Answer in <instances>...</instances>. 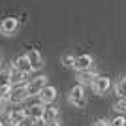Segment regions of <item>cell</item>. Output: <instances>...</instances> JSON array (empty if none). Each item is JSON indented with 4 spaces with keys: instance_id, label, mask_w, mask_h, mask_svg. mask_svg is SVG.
I'll use <instances>...</instances> for the list:
<instances>
[{
    "instance_id": "obj_1",
    "label": "cell",
    "mask_w": 126,
    "mask_h": 126,
    "mask_svg": "<svg viewBox=\"0 0 126 126\" xmlns=\"http://www.w3.org/2000/svg\"><path fill=\"white\" fill-rule=\"evenodd\" d=\"M68 102H70L72 105H75V107H81V109L87 105V98H85V90H83V85H81V83L75 85L74 89L70 90Z\"/></svg>"
},
{
    "instance_id": "obj_2",
    "label": "cell",
    "mask_w": 126,
    "mask_h": 126,
    "mask_svg": "<svg viewBox=\"0 0 126 126\" xmlns=\"http://www.w3.org/2000/svg\"><path fill=\"white\" fill-rule=\"evenodd\" d=\"M45 83H47V77H45V75H38V77L30 79L25 87H26V90H28V94H30V96H36V94L42 92V89L45 87Z\"/></svg>"
},
{
    "instance_id": "obj_3",
    "label": "cell",
    "mask_w": 126,
    "mask_h": 126,
    "mask_svg": "<svg viewBox=\"0 0 126 126\" xmlns=\"http://www.w3.org/2000/svg\"><path fill=\"white\" fill-rule=\"evenodd\" d=\"M111 87V81L107 75H98V77L94 79V83H92V90H94V94L98 96H104L107 90H109Z\"/></svg>"
},
{
    "instance_id": "obj_4",
    "label": "cell",
    "mask_w": 126,
    "mask_h": 126,
    "mask_svg": "<svg viewBox=\"0 0 126 126\" xmlns=\"http://www.w3.org/2000/svg\"><path fill=\"white\" fill-rule=\"evenodd\" d=\"M28 96H30V94H28L26 87H21V85H19V87H13V90H11V94H10V98H8V100H10L13 105H15V104H21V102H25Z\"/></svg>"
},
{
    "instance_id": "obj_5",
    "label": "cell",
    "mask_w": 126,
    "mask_h": 126,
    "mask_svg": "<svg viewBox=\"0 0 126 126\" xmlns=\"http://www.w3.org/2000/svg\"><path fill=\"white\" fill-rule=\"evenodd\" d=\"M17 26H19V21H17L15 17H8V19H4L2 21V25H0V30H2V34L4 36H13L17 30Z\"/></svg>"
},
{
    "instance_id": "obj_6",
    "label": "cell",
    "mask_w": 126,
    "mask_h": 126,
    "mask_svg": "<svg viewBox=\"0 0 126 126\" xmlns=\"http://www.w3.org/2000/svg\"><path fill=\"white\" fill-rule=\"evenodd\" d=\"M26 57H28V60H30L34 72H38V70L43 68V57H42V53L38 51V49H30V51L26 53Z\"/></svg>"
},
{
    "instance_id": "obj_7",
    "label": "cell",
    "mask_w": 126,
    "mask_h": 126,
    "mask_svg": "<svg viewBox=\"0 0 126 126\" xmlns=\"http://www.w3.org/2000/svg\"><path fill=\"white\" fill-rule=\"evenodd\" d=\"M40 100H42V104H51V102H55V98H57V89L55 87H51V85H45L42 89V92H40Z\"/></svg>"
},
{
    "instance_id": "obj_8",
    "label": "cell",
    "mask_w": 126,
    "mask_h": 126,
    "mask_svg": "<svg viewBox=\"0 0 126 126\" xmlns=\"http://www.w3.org/2000/svg\"><path fill=\"white\" fill-rule=\"evenodd\" d=\"M28 75H30V74H25V72H21L19 68H13L10 72V83L13 85V87H19V85H23L26 81Z\"/></svg>"
},
{
    "instance_id": "obj_9",
    "label": "cell",
    "mask_w": 126,
    "mask_h": 126,
    "mask_svg": "<svg viewBox=\"0 0 126 126\" xmlns=\"http://www.w3.org/2000/svg\"><path fill=\"white\" fill-rule=\"evenodd\" d=\"M92 64H94V58L90 57V55H79L77 60H75V70H77V72H81V70H90Z\"/></svg>"
},
{
    "instance_id": "obj_10",
    "label": "cell",
    "mask_w": 126,
    "mask_h": 126,
    "mask_svg": "<svg viewBox=\"0 0 126 126\" xmlns=\"http://www.w3.org/2000/svg\"><path fill=\"white\" fill-rule=\"evenodd\" d=\"M96 77H98V75H96V72H92V70H81L77 74V79H79L81 85H92Z\"/></svg>"
},
{
    "instance_id": "obj_11",
    "label": "cell",
    "mask_w": 126,
    "mask_h": 126,
    "mask_svg": "<svg viewBox=\"0 0 126 126\" xmlns=\"http://www.w3.org/2000/svg\"><path fill=\"white\" fill-rule=\"evenodd\" d=\"M15 68H19L21 72H25V74H32V72H34V68H32V64H30V60H28L26 55H23V57H19L15 60Z\"/></svg>"
},
{
    "instance_id": "obj_12",
    "label": "cell",
    "mask_w": 126,
    "mask_h": 126,
    "mask_svg": "<svg viewBox=\"0 0 126 126\" xmlns=\"http://www.w3.org/2000/svg\"><path fill=\"white\" fill-rule=\"evenodd\" d=\"M43 113H45V104H36V105H30V107H28V111H26V115L34 117L36 121L43 119Z\"/></svg>"
},
{
    "instance_id": "obj_13",
    "label": "cell",
    "mask_w": 126,
    "mask_h": 126,
    "mask_svg": "<svg viewBox=\"0 0 126 126\" xmlns=\"http://www.w3.org/2000/svg\"><path fill=\"white\" fill-rule=\"evenodd\" d=\"M115 94L119 98H126V77H121L115 85Z\"/></svg>"
},
{
    "instance_id": "obj_14",
    "label": "cell",
    "mask_w": 126,
    "mask_h": 126,
    "mask_svg": "<svg viewBox=\"0 0 126 126\" xmlns=\"http://www.w3.org/2000/svg\"><path fill=\"white\" fill-rule=\"evenodd\" d=\"M58 117V109L53 107V105H45V113H43V119L42 121H53Z\"/></svg>"
},
{
    "instance_id": "obj_15",
    "label": "cell",
    "mask_w": 126,
    "mask_h": 126,
    "mask_svg": "<svg viewBox=\"0 0 126 126\" xmlns=\"http://www.w3.org/2000/svg\"><path fill=\"white\" fill-rule=\"evenodd\" d=\"M26 115V111H23V109H13L10 113V122H13V124H19L21 122V119Z\"/></svg>"
},
{
    "instance_id": "obj_16",
    "label": "cell",
    "mask_w": 126,
    "mask_h": 126,
    "mask_svg": "<svg viewBox=\"0 0 126 126\" xmlns=\"http://www.w3.org/2000/svg\"><path fill=\"white\" fill-rule=\"evenodd\" d=\"M11 90H13V85L11 83H2V89H0V96H2V102H8Z\"/></svg>"
},
{
    "instance_id": "obj_17",
    "label": "cell",
    "mask_w": 126,
    "mask_h": 126,
    "mask_svg": "<svg viewBox=\"0 0 126 126\" xmlns=\"http://www.w3.org/2000/svg\"><path fill=\"white\" fill-rule=\"evenodd\" d=\"M62 64L66 66V68H75V60H77V57H74V55H70V53H66V55H62Z\"/></svg>"
},
{
    "instance_id": "obj_18",
    "label": "cell",
    "mask_w": 126,
    "mask_h": 126,
    "mask_svg": "<svg viewBox=\"0 0 126 126\" xmlns=\"http://www.w3.org/2000/svg\"><path fill=\"white\" fill-rule=\"evenodd\" d=\"M34 124H36V119L30 115H25L21 119V122H19V126H34Z\"/></svg>"
},
{
    "instance_id": "obj_19",
    "label": "cell",
    "mask_w": 126,
    "mask_h": 126,
    "mask_svg": "<svg viewBox=\"0 0 126 126\" xmlns=\"http://www.w3.org/2000/svg\"><path fill=\"white\" fill-rule=\"evenodd\" d=\"M113 109H117L119 113L126 111V98H119V100L115 102V105H113Z\"/></svg>"
},
{
    "instance_id": "obj_20",
    "label": "cell",
    "mask_w": 126,
    "mask_h": 126,
    "mask_svg": "<svg viewBox=\"0 0 126 126\" xmlns=\"http://www.w3.org/2000/svg\"><path fill=\"white\" fill-rule=\"evenodd\" d=\"M109 124L111 126H126V117L119 115V117H115V119H111Z\"/></svg>"
},
{
    "instance_id": "obj_21",
    "label": "cell",
    "mask_w": 126,
    "mask_h": 126,
    "mask_svg": "<svg viewBox=\"0 0 126 126\" xmlns=\"http://www.w3.org/2000/svg\"><path fill=\"white\" fill-rule=\"evenodd\" d=\"M90 126H111V124H109L107 121H104V119H98V121H94Z\"/></svg>"
},
{
    "instance_id": "obj_22",
    "label": "cell",
    "mask_w": 126,
    "mask_h": 126,
    "mask_svg": "<svg viewBox=\"0 0 126 126\" xmlns=\"http://www.w3.org/2000/svg\"><path fill=\"white\" fill-rule=\"evenodd\" d=\"M45 126H60V122L57 119H53V121H45Z\"/></svg>"
}]
</instances>
